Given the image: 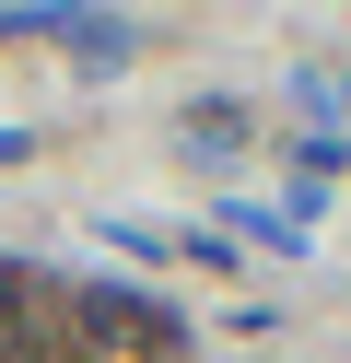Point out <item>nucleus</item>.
I'll return each instance as SVG.
<instances>
[{
	"label": "nucleus",
	"instance_id": "f257e3e1",
	"mask_svg": "<svg viewBox=\"0 0 351 363\" xmlns=\"http://www.w3.org/2000/svg\"><path fill=\"white\" fill-rule=\"evenodd\" d=\"M12 328H23V281L0 269V340H12Z\"/></svg>",
	"mask_w": 351,
	"mask_h": 363
},
{
	"label": "nucleus",
	"instance_id": "f03ea898",
	"mask_svg": "<svg viewBox=\"0 0 351 363\" xmlns=\"http://www.w3.org/2000/svg\"><path fill=\"white\" fill-rule=\"evenodd\" d=\"M23 152H35V141H23V129H0V164H23Z\"/></svg>",
	"mask_w": 351,
	"mask_h": 363
}]
</instances>
